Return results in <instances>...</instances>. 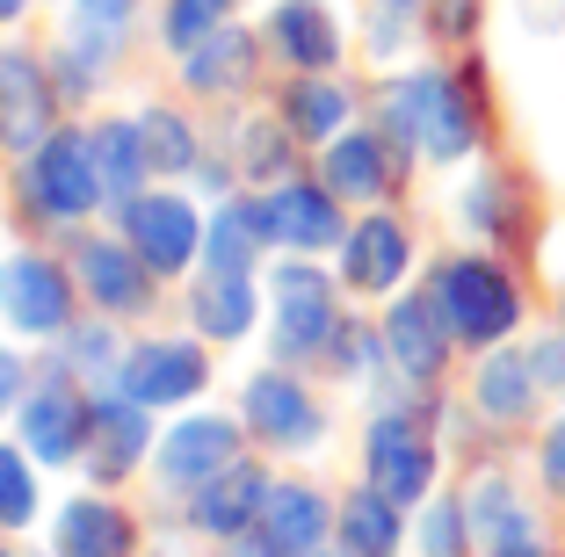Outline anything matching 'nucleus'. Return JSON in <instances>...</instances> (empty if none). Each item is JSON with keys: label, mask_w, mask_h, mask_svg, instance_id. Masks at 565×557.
<instances>
[{"label": "nucleus", "mask_w": 565, "mask_h": 557, "mask_svg": "<svg viewBox=\"0 0 565 557\" xmlns=\"http://www.w3.org/2000/svg\"><path fill=\"white\" fill-rule=\"evenodd\" d=\"M392 146H399V160H428V167H465L479 160L486 146V109L479 95H471L465 73L449 66H406L392 73V81L377 87V116H370Z\"/></svg>", "instance_id": "f257e3e1"}, {"label": "nucleus", "mask_w": 565, "mask_h": 557, "mask_svg": "<svg viewBox=\"0 0 565 557\" xmlns=\"http://www.w3.org/2000/svg\"><path fill=\"white\" fill-rule=\"evenodd\" d=\"M435 398H420L414 384L392 398H377L363 420V485H377L384 500H399L406 514L420 500H435L443 485V435H435Z\"/></svg>", "instance_id": "f03ea898"}, {"label": "nucleus", "mask_w": 565, "mask_h": 557, "mask_svg": "<svg viewBox=\"0 0 565 557\" xmlns=\"http://www.w3.org/2000/svg\"><path fill=\"white\" fill-rule=\"evenodd\" d=\"M268 282V362H290V369H319L341 333V276L319 268V254H276L262 268Z\"/></svg>", "instance_id": "7ed1b4c3"}, {"label": "nucleus", "mask_w": 565, "mask_h": 557, "mask_svg": "<svg viewBox=\"0 0 565 557\" xmlns=\"http://www.w3.org/2000/svg\"><path fill=\"white\" fill-rule=\"evenodd\" d=\"M15 196H22V217L44 232H81L95 217H109V189H102L87 124H58L30 160H15Z\"/></svg>", "instance_id": "20e7f679"}, {"label": "nucleus", "mask_w": 565, "mask_h": 557, "mask_svg": "<svg viewBox=\"0 0 565 557\" xmlns=\"http://www.w3.org/2000/svg\"><path fill=\"white\" fill-rule=\"evenodd\" d=\"M428 290H435V304H443L457 347H471V355H486V347L522 333V282L508 276V261H493V254H443V261L428 268Z\"/></svg>", "instance_id": "39448f33"}, {"label": "nucleus", "mask_w": 565, "mask_h": 557, "mask_svg": "<svg viewBox=\"0 0 565 557\" xmlns=\"http://www.w3.org/2000/svg\"><path fill=\"white\" fill-rule=\"evenodd\" d=\"M109 225L131 239V254L160 282H189L203 268V225H211V203H203L189 181H152V189H138L131 203L109 211Z\"/></svg>", "instance_id": "423d86ee"}, {"label": "nucleus", "mask_w": 565, "mask_h": 557, "mask_svg": "<svg viewBox=\"0 0 565 557\" xmlns=\"http://www.w3.org/2000/svg\"><path fill=\"white\" fill-rule=\"evenodd\" d=\"M233 413L247 420V442L262 449V457H319L333 435V413L327 398L305 384V369H290V362H262L247 384H239Z\"/></svg>", "instance_id": "0eeeda50"}, {"label": "nucleus", "mask_w": 565, "mask_h": 557, "mask_svg": "<svg viewBox=\"0 0 565 557\" xmlns=\"http://www.w3.org/2000/svg\"><path fill=\"white\" fill-rule=\"evenodd\" d=\"M66 261H73V282H81V304L102 319H117V326H152L167 304V282L152 276L146 261L131 254V239H124L117 225L95 232H66Z\"/></svg>", "instance_id": "6e6552de"}, {"label": "nucleus", "mask_w": 565, "mask_h": 557, "mask_svg": "<svg viewBox=\"0 0 565 557\" xmlns=\"http://www.w3.org/2000/svg\"><path fill=\"white\" fill-rule=\"evenodd\" d=\"M81 282H73V261L51 254V246H15L0 261V326L15 333L22 347H51L58 333L81 319Z\"/></svg>", "instance_id": "1a4fd4ad"}, {"label": "nucleus", "mask_w": 565, "mask_h": 557, "mask_svg": "<svg viewBox=\"0 0 565 557\" xmlns=\"http://www.w3.org/2000/svg\"><path fill=\"white\" fill-rule=\"evenodd\" d=\"M109 384L131 392L138 406H152V413L203 406L211 384H217V347L203 341V333H131Z\"/></svg>", "instance_id": "9d476101"}, {"label": "nucleus", "mask_w": 565, "mask_h": 557, "mask_svg": "<svg viewBox=\"0 0 565 557\" xmlns=\"http://www.w3.org/2000/svg\"><path fill=\"white\" fill-rule=\"evenodd\" d=\"M247 420L239 413H217V406H182L160 420V449H152V485L160 500H189L196 485H211L217 471H233L247 457Z\"/></svg>", "instance_id": "9b49d317"}, {"label": "nucleus", "mask_w": 565, "mask_h": 557, "mask_svg": "<svg viewBox=\"0 0 565 557\" xmlns=\"http://www.w3.org/2000/svg\"><path fill=\"white\" fill-rule=\"evenodd\" d=\"M87 427H95V384H81L66 362L44 355L30 392H22V406H15V442L30 449L44 471H81Z\"/></svg>", "instance_id": "f8f14e48"}, {"label": "nucleus", "mask_w": 565, "mask_h": 557, "mask_svg": "<svg viewBox=\"0 0 565 557\" xmlns=\"http://www.w3.org/2000/svg\"><path fill=\"white\" fill-rule=\"evenodd\" d=\"M160 449V413L138 406L117 384H95V427H87V457H81V485L124 492L138 471H152Z\"/></svg>", "instance_id": "ddd939ff"}, {"label": "nucleus", "mask_w": 565, "mask_h": 557, "mask_svg": "<svg viewBox=\"0 0 565 557\" xmlns=\"http://www.w3.org/2000/svg\"><path fill=\"white\" fill-rule=\"evenodd\" d=\"M44 550L51 557H152L146 550V514L124 507L117 492H102V485H81L51 507Z\"/></svg>", "instance_id": "4468645a"}, {"label": "nucleus", "mask_w": 565, "mask_h": 557, "mask_svg": "<svg viewBox=\"0 0 565 557\" xmlns=\"http://www.w3.org/2000/svg\"><path fill=\"white\" fill-rule=\"evenodd\" d=\"M268 485H276V471H268V457L262 449H247V457L233 463V471H217L211 485H196L189 500H174V528L182 536H196V543H233V536H247L254 522H262V507H268Z\"/></svg>", "instance_id": "2eb2a0df"}, {"label": "nucleus", "mask_w": 565, "mask_h": 557, "mask_svg": "<svg viewBox=\"0 0 565 557\" xmlns=\"http://www.w3.org/2000/svg\"><path fill=\"white\" fill-rule=\"evenodd\" d=\"M66 95L51 81V58L30 44H0V152L8 160H30L58 124H66Z\"/></svg>", "instance_id": "dca6fc26"}, {"label": "nucleus", "mask_w": 565, "mask_h": 557, "mask_svg": "<svg viewBox=\"0 0 565 557\" xmlns=\"http://www.w3.org/2000/svg\"><path fill=\"white\" fill-rule=\"evenodd\" d=\"M333 276L349 297H399L406 276H414V225L392 203L363 211L349 225V239L333 246Z\"/></svg>", "instance_id": "f3484780"}, {"label": "nucleus", "mask_w": 565, "mask_h": 557, "mask_svg": "<svg viewBox=\"0 0 565 557\" xmlns=\"http://www.w3.org/2000/svg\"><path fill=\"white\" fill-rule=\"evenodd\" d=\"M384 355H392V377L414 384V392H435V384L449 377V355H457V333H449L443 304H435V290L420 282V290H399L384 297Z\"/></svg>", "instance_id": "a211bd4d"}, {"label": "nucleus", "mask_w": 565, "mask_h": 557, "mask_svg": "<svg viewBox=\"0 0 565 557\" xmlns=\"http://www.w3.org/2000/svg\"><path fill=\"white\" fill-rule=\"evenodd\" d=\"M319 181H327L349 211H377V203L399 196L406 160H399V146H392L377 124H349L333 146H319Z\"/></svg>", "instance_id": "6ab92c4d"}, {"label": "nucleus", "mask_w": 565, "mask_h": 557, "mask_svg": "<svg viewBox=\"0 0 565 557\" xmlns=\"http://www.w3.org/2000/svg\"><path fill=\"white\" fill-rule=\"evenodd\" d=\"M189 333H203L211 347H239L268 326V282L262 276H233V268H196L182 290Z\"/></svg>", "instance_id": "aec40b11"}, {"label": "nucleus", "mask_w": 565, "mask_h": 557, "mask_svg": "<svg viewBox=\"0 0 565 557\" xmlns=\"http://www.w3.org/2000/svg\"><path fill=\"white\" fill-rule=\"evenodd\" d=\"M268 225H276V254H333L355 217L319 174H290L268 189Z\"/></svg>", "instance_id": "412c9836"}, {"label": "nucleus", "mask_w": 565, "mask_h": 557, "mask_svg": "<svg viewBox=\"0 0 565 557\" xmlns=\"http://www.w3.org/2000/svg\"><path fill=\"white\" fill-rule=\"evenodd\" d=\"M268 254H276V225H268V189H239V196L211 203V225H203V268L262 276Z\"/></svg>", "instance_id": "4be33fe9"}, {"label": "nucleus", "mask_w": 565, "mask_h": 557, "mask_svg": "<svg viewBox=\"0 0 565 557\" xmlns=\"http://www.w3.org/2000/svg\"><path fill=\"white\" fill-rule=\"evenodd\" d=\"M333 514H341V500H333L327 485H312V478H276L254 528H262L282 557H312V550H333Z\"/></svg>", "instance_id": "5701e85b"}, {"label": "nucleus", "mask_w": 565, "mask_h": 557, "mask_svg": "<svg viewBox=\"0 0 565 557\" xmlns=\"http://www.w3.org/2000/svg\"><path fill=\"white\" fill-rule=\"evenodd\" d=\"M262 44L276 51L290 73H333L341 51H349V36H341L327 0H276L268 22H262Z\"/></svg>", "instance_id": "b1692460"}, {"label": "nucleus", "mask_w": 565, "mask_h": 557, "mask_svg": "<svg viewBox=\"0 0 565 557\" xmlns=\"http://www.w3.org/2000/svg\"><path fill=\"white\" fill-rule=\"evenodd\" d=\"M262 36L239 30V22H225L217 36H203L196 51H182V87L196 101H239L254 87V73H262Z\"/></svg>", "instance_id": "393cba45"}, {"label": "nucleus", "mask_w": 565, "mask_h": 557, "mask_svg": "<svg viewBox=\"0 0 565 557\" xmlns=\"http://www.w3.org/2000/svg\"><path fill=\"white\" fill-rule=\"evenodd\" d=\"M536 398H544V384L530 369V347H515V341L486 347L479 369H471V413L486 427H522L536 413Z\"/></svg>", "instance_id": "a878e982"}, {"label": "nucleus", "mask_w": 565, "mask_h": 557, "mask_svg": "<svg viewBox=\"0 0 565 557\" xmlns=\"http://www.w3.org/2000/svg\"><path fill=\"white\" fill-rule=\"evenodd\" d=\"M276 116L298 131L305 152H319V146H333V138L355 124V87L333 81V73H290L282 95H276Z\"/></svg>", "instance_id": "bb28decb"}, {"label": "nucleus", "mask_w": 565, "mask_h": 557, "mask_svg": "<svg viewBox=\"0 0 565 557\" xmlns=\"http://www.w3.org/2000/svg\"><path fill=\"white\" fill-rule=\"evenodd\" d=\"M414 543L399 500H384L377 485H349L341 492V514H333V550L341 557H399Z\"/></svg>", "instance_id": "cd10ccee"}, {"label": "nucleus", "mask_w": 565, "mask_h": 557, "mask_svg": "<svg viewBox=\"0 0 565 557\" xmlns=\"http://www.w3.org/2000/svg\"><path fill=\"white\" fill-rule=\"evenodd\" d=\"M225 152H233V167H239V181H247V189H276V181L305 174V146H298V131H290L276 109L233 116V138H225Z\"/></svg>", "instance_id": "c85d7f7f"}, {"label": "nucleus", "mask_w": 565, "mask_h": 557, "mask_svg": "<svg viewBox=\"0 0 565 557\" xmlns=\"http://www.w3.org/2000/svg\"><path fill=\"white\" fill-rule=\"evenodd\" d=\"M465 514H471V543L479 550H515L536 543V507L522 500V485L508 471H479L465 485Z\"/></svg>", "instance_id": "c756f323"}, {"label": "nucleus", "mask_w": 565, "mask_h": 557, "mask_svg": "<svg viewBox=\"0 0 565 557\" xmlns=\"http://www.w3.org/2000/svg\"><path fill=\"white\" fill-rule=\"evenodd\" d=\"M131 22H138V0H66V30H58V44L81 51L95 73H117L124 44H131Z\"/></svg>", "instance_id": "7c9ffc66"}, {"label": "nucleus", "mask_w": 565, "mask_h": 557, "mask_svg": "<svg viewBox=\"0 0 565 557\" xmlns=\"http://www.w3.org/2000/svg\"><path fill=\"white\" fill-rule=\"evenodd\" d=\"M87 146H95L109 211L131 203L138 189H152V160H146V138H138V116H102V124H87Z\"/></svg>", "instance_id": "2f4dec72"}, {"label": "nucleus", "mask_w": 565, "mask_h": 557, "mask_svg": "<svg viewBox=\"0 0 565 557\" xmlns=\"http://www.w3.org/2000/svg\"><path fill=\"white\" fill-rule=\"evenodd\" d=\"M51 522V500H44V463L15 442V435H0V536H36Z\"/></svg>", "instance_id": "473e14b6"}, {"label": "nucleus", "mask_w": 565, "mask_h": 557, "mask_svg": "<svg viewBox=\"0 0 565 557\" xmlns=\"http://www.w3.org/2000/svg\"><path fill=\"white\" fill-rule=\"evenodd\" d=\"M138 116V138H146V160H152V181H189L203 160V131H196V116L174 109V101H146Z\"/></svg>", "instance_id": "72a5a7b5"}, {"label": "nucleus", "mask_w": 565, "mask_h": 557, "mask_svg": "<svg viewBox=\"0 0 565 557\" xmlns=\"http://www.w3.org/2000/svg\"><path fill=\"white\" fill-rule=\"evenodd\" d=\"M124 341H131V333H124L117 319L81 312L58 341H51V362H66L81 384H109V377H117V362H124Z\"/></svg>", "instance_id": "f704fd0d"}, {"label": "nucleus", "mask_w": 565, "mask_h": 557, "mask_svg": "<svg viewBox=\"0 0 565 557\" xmlns=\"http://www.w3.org/2000/svg\"><path fill=\"white\" fill-rule=\"evenodd\" d=\"M457 225L479 246H508L515 239V181L500 174V167H479V174L457 189Z\"/></svg>", "instance_id": "c9c22d12"}, {"label": "nucleus", "mask_w": 565, "mask_h": 557, "mask_svg": "<svg viewBox=\"0 0 565 557\" xmlns=\"http://www.w3.org/2000/svg\"><path fill=\"white\" fill-rule=\"evenodd\" d=\"M428 30H435L428 0H363V51L377 66H399Z\"/></svg>", "instance_id": "e433bc0d"}, {"label": "nucleus", "mask_w": 565, "mask_h": 557, "mask_svg": "<svg viewBox=\"0 0 565 557\" xmlns=\"http://www.w3.org/2000/svg\"><path fill=\"white\" fill-rule=\"evenodd\" d=\"M319 369H327V377H341V384H370V392H377V384L392 377V355H384V326H370V319H355V312H349Z\"/></svg>", "instance_id": "4c0bfd02"}, {"label": "nucleus", "mask_w": 565, "mask_h": 557, "mask_svg": "<svg viewBox=\"0 0 565 557\" xmlns=\"http://www.w3.org/2000/svg\"><path fill=\"white\" fill-rule=\"evenodd\" d=\"M414 550L420 557H479L465 492H435V500H420V507H414Z\"/></svg>", "instance_id": "58836bf2"}, {"label": "nucleus", "mask_w": 565, "mask_h": 557, "mask_svg": "<svg viewBox=\"0 0 565 557\" xmlns=\"http://www.w3.org/2000/svg\"><path fill=\"white\" fill-rule=\"evenodd\" d=\"M233 22V0H167L160 8V44L182 58V51H196L203 36H217Z\"/></svg>", "instance_id": "ea45409f"}, {"label": "nucleus", "mask_w": 565, "mask_h": 557, "mask_svg": "<svg viewBox=\"0 0 565 557\" xmlns=\"http://www.w3.org/2000/svg\"><path fill=\"white\" fill-rule=\"evenodd\" d=\"M30 377H36V362L22 355V341H0V420H15V406H22V392H30Z\"/></svg>", "instance_id": "a19ab883"}, {"label": "nucleus", "mask_w": 565, "mask_h": 557, "mask_svg": "<svg viewBox=\"0 0 565 557\" xmlns=\"http://www.w3.org/2000/svg\"><path fill=\"white\" fill-rule=\"evenodd\" d=\"M530 369H536L544 392H565V326H551V333L530 341Z\"/></svg>", "instance_id": "79ce46f5"}, {"label": "nucleus", "mask_w": 565, "mask_h": 557, "mask_svg": "<svg viewBox=\"0 0 565 557\" xmlns=\"http://www.w3.org/2000/svg\"><path fill=\"white\" fill-rule=\"evenodd\" d=\"M536 471H544V485L565 500V413L544 427V442H536Z\"/></svg>", "instance_id": "37998d69"}, {"label": "nucleus", "mask_w": 565, "mask_h": 557, "mask_svg": "<svg viewBox=\"0 0 565 557\" xmlns=\"http://www.w3.org/2000/svg\"><path fill=\"white\" fill-rule=\"evenodd\" d=\"M211 557H282V550H276V543L262 536V528H247V536H233V543H217Z\"/></svg>", "instance_id": "c03bdc74"}, {"label": "nucleus", "mask_w": 565, "mask_h": 557, "mask_svg": "<svg viewBox=\"0 0 565 557\" xmlns=\"http://www.w3.org/2000/svg\"><path fill=\"white\" fill-rule=\"evenodd\" d=\"M479 557H551V550H544V536H536V543H515V550H479Z\"/></svg>", "instance_id": "a18cd8bd"}, {"label": "nucleus", "mask_w": 565, "mask_h": 557, "mask_svg": "<svg viewBox=\"0 0 565 557\" xmlns=\"http://www.w3.org/2000/svg\"><path fill=\"white\" fill-rule=\"evenodd\" d=\"M22 8H30V0H0V30H8V22H22Z\"/></svg>", "instance_id": "49530a36"}, {"label": "nucleus", "mask_w": 565, "mask_h": 557, "mask_svg": "<svg viewBox=\"0 0 565 557\" xmlns=\"http://www.w3.org/2000/svg\"><path fill=\"white\" fill-rule=\"evenodd\" d=\"M0 557H22V543H15V536H0Z\"/></svg>", "instance_id": "de8ad7c7"}, {"label": "nucleus", "mask_w": 565, "mask_h": 557, "mask_svg": "<svg viewBox=\"0 0 565 557\" xmlns=\"http://www.w3.org/2000/svg\"><path fill=\"white\" fill-rule=\"evenodd\" d=\"M558 326H565V276H558Z\"/></svg>", "instance_id": "09e8293b"}, {"label": "nucleus", "mask_w": 565, "mask_h": 557, "mask_svg": "<svg viewBox=\"0 0 565 557\" xmlns=\"http://www.w3.org/2000/svg\"><path fill=\"white\" fill-rule=\"evenodd\" d=\"M167 557H196V550H167Z\"/></svg>", "instance_id": "8fccbe9b"}, {"label": "nucleus", "mask_w": 565, "mask_h": 557, "mask_svg": "<svg viewBox=\"0 0 565 557\" xmlns=\"http://www.w3.org/2000/svg\"><path fill=\"white\" fill-rule=\"evenodd\" d=\"M312 557H341V550H312Z\"/></svg>", "instance_id": "3c124183"}]
</instances>
